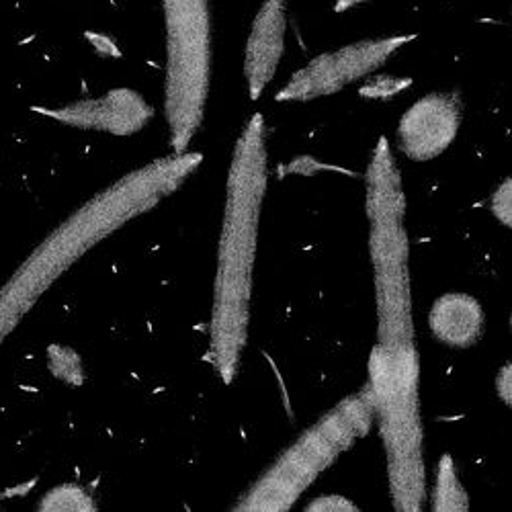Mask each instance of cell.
Returning a JSON list of instances; mask_svg holds the SVG:
<instances>
[{
	"mask_svg": "<svg viewBox=\"0 0 512 512\" xmlns=\"http://www.w3.org/2000/svg\"><path fill=\"white\" fill-rule=\"evenodd\" d=\"M201 160L199 152L187 150L146 164L72 213L0 289V345L82 254L175 193L199 168Z\"/></svg>",
	"mask_w": 512,
	"mask_h": 512,
	"instance_id": "cell-1",
	"label": "cell"
},
{
	"mask_svg": "<svg viewBox=\"0 0 512 512\" xmlns=\"http://www.w3.org/2000/svg\"><path fill=\"white\" fill-rule=\"evenodd\" d=\"M265 193V119L261 113H254L232 154L218 273L213 285L211 357L224 383L234 381L248 340L252 271Z\"/></svg>",
	"mask_w": 512,
	"mask_h": 512,
	"instance_id": "cell-2",
	"label": "cell"
},
{
	"mask_svg": "<svg viewBox=\"0 0 512 512\" xmlns=\"http://www.w3.org/2000/svg\"><path fill=\"white\" fill-rule=\"evenodd\" d=\"M373 418L367 392L340 402L267 469L234 510H289L340 453L367 435Z\"/></svg>",
	"mask_w": 512,
	"mask_h": 512,
	"instance_id": "cell-3",
	"label": "cell"
},
{
	"mask_svg": "<svg viewBox=\"0 0 512 512\" xmlns=\"http://www.w3.org/2000/svg\"><path fill=\"white\" fill-rule=\"evenodd\" d=\"M412 39H416L414 33L363 39L332 54H322L291 76V80L277 93V101H312L334 95L345 89L347 84L386 64L390 56L410 44Z\"/></svg>",
	"mask_w": 512,
	"mask_h": 512,
	"instance_id": "cell-4",
	"label": "cell"
},
{
	"mask_svg": "<svg viewBox=\"0 0 512 512\" xmlns=\"http://www.w3.org/2000/svg\"><path fill=\"white\" fill-rule=\"evenodd\" d=\"M461 101L455 93H433L418 99L400 119L398 142L416 162L441 156L457 138Z\"/></svg>",
	"mask_w": 512,
	"mask_h": 512,
	"instance_id": "cell-5",
	"label": "cell"
},
{
	"mask_svg": "<svg viewBox=\"0 0 512 512\" xmlns=\"http://www.w3.org/2000/svg\"><path fill=\"white\" fill-rule=\"evenodd\" d=\"M35 113L80 130L130 136L152 119V107L132 89H115L101 99L78 101L66 107H33Z\"/></svg>",
	"mask_w": 512,
	"mask_h": 512,
	"instance_id": "cell-6",
	"label": "cell"
},
{
	"mask_svg": "<svg viewBox=\"0 0 512 512\" xmlns=\"http://www.w3.org/2000/svg\"><path fill=\"white\" fill-rule=\"evenodd\" d=\"M287 0H265L254 17L244 56V74L250 99L256 101L273 80L285 50Z\"/></svg>",
	"mask_w": 512,
	"mask_h": 512,
	"instance_id": "cell-7",
	"label": "cell"
},
{
	"mask_svg": "<svg viewBox=\"0 0 512 512\" xmlns=\"http://www.w3.org/2000/svg\"><path fill=\"white\" fill-rule=\"evenodd\" d=\"M429 324L443 345L467 349L476 345L484 332V312L476 297L447 293L435 302Z\"/></svg>",
	"mask_w": 512,
	"mask_h": 512,
	"instance_id": "cell-8",
	"label": "cell"
},
{
	"mask_svg": "<svg viewBox=\"0 0 512 512\" xmlns=\"http://www.w3.org/2000/svg\"><path fill=\"white\" fill-rule=\"evenodd\" d=\"M467 494L459 482V476L455 472V463L451 455L441 457L439 474H437V486L433 492V510H467Z\"/></svg>",
	"mask_w": 512,
	"mask_h": 512,
	"instance_id": "cell-9",
	"label": "cell"
},
{
	"mask_svg": "<svg viewBox=\"0 0 512 512\" xmlns=\"http://www.w3.org/2000/svg\"><path fill=\"white\" fill-rule=\"evenodd\" d=\"M39 510H97L91 494L74 484H64L54 488L39 502Z\"/></svg>",
	"mask_w": 512,
	"mask_h": 512,
	"instance_id": "cell-10",
	"label": "cell"
},
{
	"mask_svg": "<svg viewBox=\"0 0 512 512\" xmlns=\"http://www.w3.org/2000/svg\"><path fill=\"white\" fill-rule=\"evenodd\" d=\"M48 367L50 371L70 383V386H80V383L84 381V371H82V361L80 357L68 349V347H62V345H52L48 349Z\"/></svg>",
	"mask_w": 512,
	"mask_h": 512,
	"instance_id": "cell-11",
	"label": "cell"
},
{
	"mask_svg": "<svg viewBox=\"0 0 512 512\" xmlns=\"http://www.w3.org/2000/svg\"><path fill=\"white\" fill-rule=\"evenodd\" d=\"M412 84L410 78H394V76H379L375 80H369L365 87L359 91L367 99H390Z\"/></svg>",
	"mask_w": 512,
	"mask_h": 512,
	"instance_id": "cell-12",
	"label": "cell"
},
{
	"mask_svg": "<svg viewBox=\"0 0 512 512\" xmlns=\"http://www.w3.org/2000/svg\"><path fill=\"white\" fill-rule=\"evenodd\" d=\"M510 187H512V183H510V179H506L498 189H496V193L492 195V201H490V209H492V213L494 216L504 224V226H508L510 228Z\"/></svg>",
	"mask_w": 512,
	"mask_h": 512,
	"instance_id": "cell-13",
	"label": "cell"
},
{
	"mask_svg": "<svg viewBox=\"0 0 512 512\" xmlns=\"http://www.w3.org/2000/svg\"><path fill=\"white\" fill-rule=\"evenodd\" d=\"M306 510H359L351 500H347L345 496L338 494H330V496H320L316 500H312L308 504Z\"/></svg>",
	"mask_w": 512,
	"mask_h": 512,
	"instance_id": "cell-14",
	"label": "cell"
},
{
	"mask_svg": "<svg viewBox=\"0 0 512 512\" xmlns=\"http://www.w3.org/2000/svg\"><path fill=\"white\" fill-rule=\"evenodd\" d=\"M498 394L506 404H510V365H504L498 375Z\"/></svg>",
	"mask_w": 512,
	"mask_h": 512,
	"instance_id": "cell-15",
	"label": "cell"
},
{
	"mask_svg": "<svg viewBox=\"0 0 512 512\" xmlns=\"http://www.w3.org/2000/svg\"><path fill=\"white\" fill-rule=\"evenodd\" d=\"M363 3H367V0H336L334 11L336 13H345V11H351V9H355V7L363 5Z\"/></svg>",
	"mask_w": 512,
	"mask_h": 512,
	"instance_id": "cell-16",
	"label": "cell"
}]
</instances>
